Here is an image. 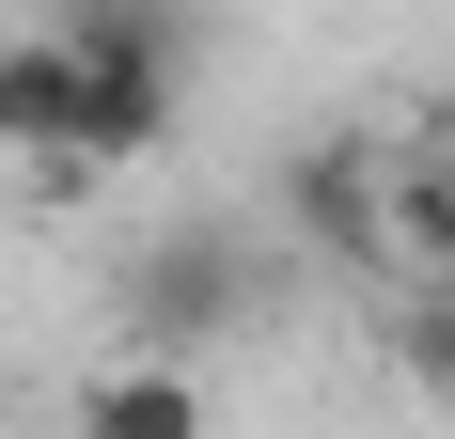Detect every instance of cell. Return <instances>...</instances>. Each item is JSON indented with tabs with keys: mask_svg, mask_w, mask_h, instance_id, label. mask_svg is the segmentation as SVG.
<instances>
[{
	"mask_svg": "<svg viewBox=\"0 0 455 439\" xmlns=\"http://www.w3.org/2000/svg\"><path fill=\"white\" fill-rule=\"evenodd\" d=\"M267 314V235L251 220H173V235H141L126 251V330L141 346H220V330H251Z\"/></svg>",
	"mask_w": 455,
	"mask_h": 439,
	"instance_id": "2",
	"label": "cell"
},
{
	"mask_svg": "<svg viewBox=\"0 0 455 439\" xmlns=\"http://www.w3.org/2000/svg\"><path fill=\"white\" fill-rule=\"evenodd\" d=\"M393 377L424 408H455V267H424L409 299H393Z\"/></svg>",
	"mask_w": 455,
	"mask_h": 439,
	"instance_id": "7",
	"label": "cell"
},
{
	"mask_svg": "<svg viewBox=\"0 0 455 439\" xmlns=\"http://www.w3.org/2000/svg\"><path fill=\"white\" fill-rule=\"evenodd\" d=\"M63 47H79V141H94V173H141V157L173 141V110H188V16L173 0H79Z\"/></svg>",
	"mask_w": 455,
	"mask_h": 439,
	"instance_id": "1",
	"label": "cell"
},
{
	"mask_svg": "<svg viewBox=\"0 0 455 439\" xmlns=\"http://www.w3.org/2000/svg\"><path fill=\"white\" fill-rule=\"evenodd\" d=\"M0 173H32V204H94L79 47H63V32H16V47H0Z\"/></svg>",
	"mask_w": 455,
	"mask_h": 439,
	"instance_id": "4",
	"label": "cell"
},
{
	"mask_svg": "<svg viewBox=\"0 0 455 439\" xmlns=\"http://www.w3.org/2000/svg\"><path fill=\"white\" fill-rule=\"evenodd\" d=\"M283 235L315 267H346V283H409V251H393V141L377 126H330L283 157Z\"/></svg>",
	"mask_w": 455,
	"mask_h": 439,
	"instance_id": "3",
	"label": "cell"
},
{
	"mask_svg": "<svg viewBox=\"0 0 455 439\" xmlns=\"http://www.w3.org/2000/svg\"><path fill=\"white\" fill-rule=\"evenodd\" d=\"M393 251L455 267V126H393Z\"/></svg>",
	"mask_w": 455,
	"mask_h": 439,
	"instance_id": "6",
	"label": "cell"
},
{
	"mask_svg": "<svg viewBox=\"0 0 455 439\" xmlns=\"http://www.w3.org/2000/svg\"><path fill=\"white\" fill-rule=\"evenodd\" d=\"M79 424H94V439H188V424H204V377H188L173 346H141L126 377H94V393H79Z\"/></svg>",
	"mask_w": 455,
	"mask_h": 439,
	"instance_id": "5",
	"label": "cell"
}]
</instances>
